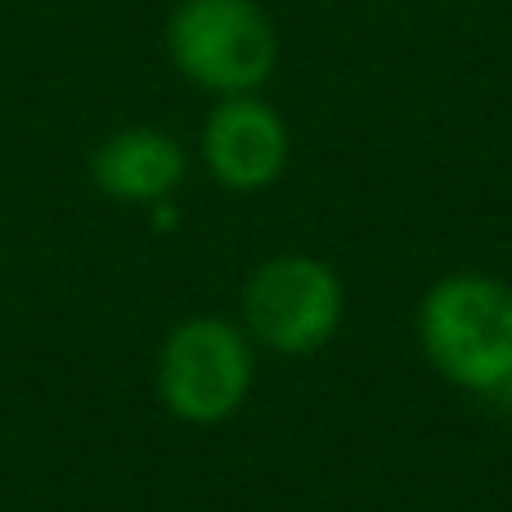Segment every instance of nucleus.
Instances as JSON below:
<instances>
[{
  "mask_svg": "<svg viewBox=\"0 0 512 512\" xmlns=\"http://www.w3.org/2000/svg\"><path fill=\"white\" fill-rule=\"evenodd\" d=\"M189 171V153L162 126H122L104 135L90 153V185L104 198L126 207H158L171 203Z\"/></svg>",
  "mask_w": 512,
  "mask_h": 512,
  "instance_id": "423d86ee",
  "label": "nucleus"
},
{
  "mask_svg": "<svg viewBox=\"0 0 512 512\" xmlns=\"http://www.w3.org/2000/svg\"><path fill=\"white\" fill-rule=\"evenodd\" d=\"M256 346L243 324L225 315L180 319L158 346L153 387L171 418L189 427L230 423L252 396Z\"/></svg>",
  "mask_w": 512,
  "mask_h": 512,
  "instance_id": "7ed1b4c3",
  "label": "nucleus"
},
{
  "mask_svg": "<svg viewBox=\"0 0 512 512\" xmlns=\"http://www.w3.org/2000/svg\"><path fill=\"white\" fill-rule=\"evenodd\" d=\"M418 346L450 387L472 396L512 391V283L454 270L418 301Z\"/></svg>",
  "mask_w": 512,
  "mask_h": 512,
  "instance_id": "f257e3e1",
  "label": "nucleus"
},
{
  "mask_svg": "<svg viewBox=\"0 0 512 512\" xmlns=\"http://www.w3.org/2000/svg\"><path fill=\"white\" fill-rule=\"evenodd\" d=\"M508 396H512V391H508Z\"/></svg>",
  "mask_w": 512,
  "mask_h": 512,
  "instance_id": "0eeeda50",
  "label": "nucleus"
},
{
  "mask_svg": "<svg viewBox=\"0 0 512 512\" xmlns=\"http://www.w3.org/2000/svg\"><path fill=\"white\" fill-rule=\"evenodd\" d=\"M207 176L230 194H261L288 171L292 131L265 95L216 99L198 135Z\"/></svg>",
  "mask_w": 512,
  "mask_h": 512,
  "instance_id": "39448f33",
  "label": "nucleus"
},
{
  "mask_svg": "<svg viewBox=\"0 0 512 512\" xmlns=\"http://www.w3.org/2000/svg\"><path fill=\"white\" fill-rule=\"evenodd\" d=\"M346 315V288L324 256L279 252L243 283L239 324L252 346L274 355H315L337 337Z\"/></svg>",
  "mask_w": 512,
  "mask_h": 512,
  "instance_id": "20e7f679",
  "label": "nucleus"
},
{
  "mask_svg": "<svg viewBox=\"0 0 512 512\" xmlns=\"http://www.w3.org/2000/svg\"><path fill=\"white\" fill-rule=\"evenodd\" d=\"M167 54L212 99L261 95L279 68V32L261 0H180L167 18Z\"/></svg>",
  "mask_w": 512,
  "mask_h": 512,
  "instance_id": "f03ea898",
  "label": "nucleus"
}]
</instances>
